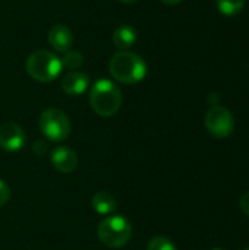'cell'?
<instances>
[{
	"mask_svg": "<svg viewBox=\"0 0 249 250\" xmlns=\"http://www.w3.org/2000/svg\"><path fill=\"white\" fill-rule=\"evenodd\" d=\"M110 75L120 83L134 85L147 76V63L132 51H117L109 63Z\"/></svg>",
	"mask_w": 249,
	"mask_h": 250,
	"instance_id": "cell-1",
	"label": "cell"
},
{
	"mask_svg": "<svg viewBox=\"0 0 249 250\" xmlns=\"http://www.w3.org/2000/svg\"><path fill=\"white\" fill-rule=\"evenodd\" d=\"M90 104L95 114L101 117L114 116L122 105V91L109 79H98L90 92Z\"/></svg>",
	"mask_w": 249,
	"mask_h": 250,
	"instance_id": "cell-2",
	"label": "cell"
},
{
	"mask_svg": "<svg viewBox=\"0 0 249 250\" xmlns=\"http://www.w3.org/2000/svg\"><path fill=\"white\" fill-rule=\"evenodd\" d=\"M25 69L34 81L51 82L60 75L63 66L60 59L54 53L48 50H37L28 56L25 62Z\"/></svg>",
	"mask_w": 249,
	"mask_h": 250,
	"instance_id": "cell-3",
	"label": "cell"
},
{
	"mask_svg": "<svg viewBox=\"0 0 249 250\" xmlns=\"http://www.w3.org/2000/svg\"><path fill=\"white\" fill-rule=\"evenodd\" d=\"M98 240L110 249H119L128 245L132 237V226L122 215H113L103 220L97 229Z\"/></svg>",
	"mask_w": 249,
	"mask_h": 250,
	"instance_id": "cell-4",
	"label": "cell"
},
{
	"mask_svg": "<svg viewBox=\"0 0 249 250\" xmlns=\"http://www.w3.org/2000/svg\"><path fill=\"white\" fill-rule=\"evenodd\" d=\"M41 133L51 142H62L70 135V122L69 117L59 108H47L41 113L40 120Z\"/></svg>",
	"mask_w": 249,
	"mask_h": 250,
	"instance_id": "cell-5",
	"label": "cell"
},
{
	"mask_svg": "<svg viewBox=\"0 0 249 250\" xmlns=\"http://www.w3.org/2000/svg\"><path fill=\"white\" fill-rule=\"evenodd\" d=\"M207 130L214 138H227L233 133L235 129V119L233 114L223 105H213L204 119Z\"/></svg>",
	"mask_w": 249,
	"mask_h": 250,
	"instance_id": "cell-6",
	"label": "cell"
},
{
	"mask_svg": "<svg viewBox=\"0 0 249 250\" xmlns=\"http://www.w3.org/2000/svg\"><path fill=\"white\" fill-rule=\"evenodd\" d=\"M25 132L15 122H6L0 126V146L9 152L19 151L25 144Z\"/></svg>",
	"mask_w": 249,
	"mask_h": 250,
	"instance_id": "cell-7",
	"label": "cell"
},
{
	"mask_svg": "<svg viewBox=\"0 0 249 250\" xmlns=\"http://www.w3.org/2000/svg\"><path fill=\"white\" fill-rule=\"evenodd\" d=\"M47 40H48V44L51 45V48L56 50L57 53L69 51L72 48V44H73L72 31L62 23H56L50 28Z\"/></svg>",
	"mask_w": 249,
	"mask_h": 250,
	"instance_id": "cell-8",
	"label": "cell"
},
{
	"mask_svg": "<svg viewBox=\"0 0 249 250\" xmlns=\"http://www.w3.org/2000/svg\"><path fill=\"white\" fill-rule=\"evenodd\" d=\"M51 164L60 173H72L78 167V157L76 154L66 146H57L51 152Z\"/></svg>",
	"mask_w": 249,
	"mask_h": 250,
	"instance_id": "cell-9",
	"label": "cell"
},
{
	"mask_svg": "<svg viewBox=\"0 0 249 250\" xmlns=\"http://www.w3.org/2000/svg\"><path fill=\"white\" fill-rule=\"evenodd\" d=\"M60 86H62L63 92L68 95H81L90 86V78L84 72L73 70L62 78Z\"/></svg>",
	"mask_w": 249,
	"mask_h": 250,
	"instance_id": "cell-10",
	"label": "cell"
},
{
	"mask_svg": "<svg viewBox=\"0 0 249 250\" xmlns=\"http://www.w3.org/2000/svg\"><path fill=\"white\" fill-rule=\"evenodd\" d=\"M136 42V31L131 25H120L113 32V44L120 50L125 51L131 48Z\"/></svg>",
	"mask_w": 249,
	"mask_h": 250,
	"instance_id": "cell-11",
	"label": "cell"
},
{
	"mask_svg": "<svg viewBox=\"0 0 249 250\" xmlns=\"http://www.w3.org/2000/svg\"><path fill=\"white\" fill-rule=\"evenodd\" d=\"M92 208L101 215H109L116 209V199L109 192H98L92 198Z\"/></svg>",
	"mask_w": 249,
	"mask_h": 250,
	"instance_id": "cell-12",
	"label": "cell"
},
{
	"mask_svg": "<svg viewBox=\"0 0 249 250\" xmlns=\"http://www.w3.org/2000/svg\"><path fill=\"white\" fill-rule=\"evenodd\" d=\"M245 1L247 0H217V7L226 16H235L244 9Z\"/></svg>",
	"mask_w": 249,
	"mask_h": 250,
	"instance_id": "cell-13",
	"label": "cell"
},
{
	"mask_svg": "<svg viewBox=\"0 0 249 250\" xmlns=\"http://www.w3.org/2000/svg\"><path fill=\"white\" fill-rule=\"evenodd\" d=\"M60 62H62L63 67L70 69V72H73V70H76V69H79L82 66L84 56L76 50H69V51L65 53V56L60 59Z\"/></svg>",
	"mask_w": 249,
	"mask_h": 250,
	"instance_id": "cell-14",
	"label": "cell"
},
{
	"mask_svg": "<svg viewBox=\"0 0 249 250\" xmlns=\"http://www.w3.org/2000/svg\"><path fill=\"white\" fill-rule=\"evenodd\" d=\"M147 250H176V246L169 237L157 236V237H153L150 240Z\"/></svg>",
	"mask_w": 249,
	"mask_h": 250,
	"instance_id": "cell-15",
	"label": "cell"
},
{
	"mask_svg": "<svg viewBox=\"0 0 249 250\" xmlns=\"http://www.w3.org/2000/svg\"><path fill=\"white\" fill-rule=\"evenodd\" d=\"M32 152L37 154V155H40V157H44L48 152V144L45 141H43V139L35 141L34 145H32Z\"/></svg>",
	"mask_w": 249,
	"mask_h": 250,
	"instance_id": "cell-16",
	"label": "cell"
},
{
	"mask_svg": "<svg viewBox=\"0 0 249 250\" xmlns=\"http://www.w3.org/2000/svg\"><path fill=\"white\" fill-rule=\"evenodd\" d=\"M9 199H10V189L3 180H0V207L6 205Z\"/></svg>",
	"mask_w": 249,
	"mask_h": 250,
	"instance_id": "cell-17",
	"label": "cell"
},
{
	"mask_svg": "<svg viewBox=\"0 0 249 250\" xmlns=\"http://www.w3.org/2000/svg\"><path fill=\"white\" fill-rule=\"evenodd\" d=\"M239 208L242 209V212H244L245 215H248L249 217V190L248 192H245V193L241 196V199H239Z\"/></svg>",
	"mask_w": 249,
	"mask_h": 250,
	"instance_id": "cell-18",
	"label": "cell"
},
{
	"mask_svg": "<svg viewBox=\"0 0 249 250\" xmlns=\"http://www.w3.org/2000/svg\"><path fill=\"white\" fill-rule=\"evenodd\" d=\"M160 1L164 3V4H178V3H181L183 0H160Z\"/></svg>",
	"mask_w": 249,
	"mask_h": 250,
	"instance_id": "cell-19",
	"label": "cell"
},
{
	"mask_svg": "<svg viewBox=\"0 0 249 250\" xmlns=\"http://www.w3.org/2000/svg\"><path fill=\"white\" fill-rule=\"evenodd\" d=\"M119 1L126 3V4H131V3H135V1H138V0H119Z\"/></svg>",
	"mask_w": 249,
	"mask_h": 250,
	"instance_id": "cell-20",
	"label": "cell"
},
{
	"mask_svg": "<svg viewBox=\"0 0 249 250\" xmlns=\"http://www.w3.org/2000/svg\"><path fill=\"white\" fill-rule=\"evenodd\" d=\"M211 250H223V249H219V248H216V249H211Z\"/></svg>",
	"mask_w": 249,
	"mask_h": 250,
	"instance_id": "cell-21",
	"label": "cell"
},
{
	"mask_svg": "<svg viewBox=\"0 0 249 250\" xmlns=\"http://www.w3.org/2000/svg\"><path fill=\"white\" fill-rule=\"evenodd\" d=\"M245 250H249V248H247V249H245Z\"/></svg>",
	"mask_w": 249,
	"mask_h": 250,
	"instance_id": "cell-22",
	"label": "cell"
}]
</instances>
